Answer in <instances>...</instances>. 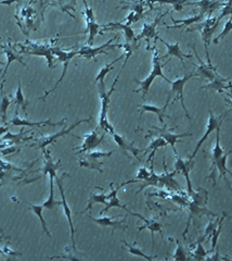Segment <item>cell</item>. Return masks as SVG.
Returning a JSON list of instances; mask_svg holds the SVG:
<instances>
[{"instance_id": "obj_2", "label": "cell", "mask_w": 232, "mask_h": 261, "mask_svg": "<svg viewBox=\"0 0 232 261\" xmlns=\"http://www.w3.org/2000/svg\"><path fill=\"white\" fill-rule=\"evenodd\" d=\"M152 51H153V58H152V70L150 72V74L144 78L143 81H139L137 80V78H135V82L137 84L140 85V88L135 90L136 93H138V91H142V98H145V96L148 95L149 90H150V87L152 83H153V81L155 80L156 77H162L164 81H166L167 83H171L170 80H168V78L164 75L163 73V68L164 65L166 63H162L161 62V57H160V54H158V50L156 49V47H153L152 48Z\"/></svg>"}, {"instance_id": "obj_31", "label": "cell", "mask_w": 232, "mask_h": 261, "mask_svg": "<svg viewBox=\"0 0 232 261\" xmlns=\"http://www.w3.org/2000/svg\"><path fill=\"white\" fill-rule=\"evenodd\" d=\"M169 102L166 101V103H165L164 107H156L154 106V104H140L139 106V113H140V116L145 113V112H151V113H155L157 116H158V120H160V122L162 124H164V117L167 116L166 114V109L168 107Z\"/></svg>"}, {"instance_id": "obj_25", "label": "cell", "mask_w": 232, "mask_h": 261, "mask_svg": "<svg viewBox=\"0 0 232 261\" xmlns=\"http://www.w3.org/2000/svg\"><path fill=\"white\" fill-rule=\"evenodd\" d=\"M44 156H45V161H44V167L39 170V171H42L44 176H47V175H52V176H57V171L62 168L61 165V160H58V161H54L52 159V157L50 155V150H44Z\"/></svg>"}, {"instance_id": "obj_34", "label": "cell", "mask_w": 232, "mask_h": 261, "mask_svg": "<svg viewBox=\"0 0 232 261\" xmlns=\"http://www.w3.org/2000/svg\"><path fill=\"white\" fill-rule=\"evenodd\" d=\"M55 176L50 175L49 176V183H50V187H49V197L47 198L43 206L45 209H48V210H57L58 206H62V201H58L55 199Z\"/></svg>"}, {"instance_id": "obj_3", "label": "cell", "mask_w": 232, "mask_h": 261, "mask_svg": "<svg viewBox=\"0 0 232 261\" xmlns=\"http://www.w3.org/2000/svg\"><path fill=\"white\" fill-rule=\"evenodd\" d=\"M220 17H207L205 18V20L203 22L196 23V25H192L190 28H188L187 32H194V31H198L200 34L202 36V41L204 43L205 46V52H206V59H210L209 58V54H208V46L211 43V37H213L214 33L217 29V26L219 25L220 23Z\"/></svg>"}, {"instance_id": "obj_23", "label": "cell", "mask_w": 232, "mask_h": 261, "mask_svg": "<svg viewBox=\"0 0 232 261\" xmlns=\"http://www.w3.org/2000/svg\"><path fill=\"white\" fill-rule=\"evenodd\" d=\"M156 39H158V41L162 42L165 46H166L167 48V54L163 56L161 59H165V58H168V57H176L179 59V61H180L183 65V68L185 69V64H184V60L185 59H191L192 58V55L190 54H184V52L180 49V44L179 43H174V44H170L166 41H164L163 38H161L160 36H157Z\"/></svg>"}, {"instance_id": "obj_16", "label": "cell", "mask_w": 232, "mask_h": 261, "mask_svg": "<svg viewBox=\"0 0 232 261\" xmlns=\"http://www.w3.org/2000/svg\"><path fill=\"white\" fill-rule=\"evenodd\" d=\"M166 15H168V11H166L165 13H162V15H158L156 17V19L152 23H144L143 26H142V31L140 33V35L137 36L138 41H140V39H142V38H144L145 41H147V44H148L147 49L148 50H150L151 39L152 38H156L158 36L157 32H156V28L158 26V24H160L161 20Z\"/></svg>"}, {"instance_id": "obj_10", "label": "cell", "mask_w": 232, "mask_h": 261, "mask_svg": "<svg viewBox=\"0 0 232 261\" xmlns=\"http://www.w3.org/2000/svg\"><path fill=\"white\" fill-rule=\"evenodd\" d=\"M154 130H151V132L145 136L148 139V137L152 136V135H157V136H161L162 139H164L166 141L167 145H170V147L173 148V152L175 155H177V150L175 148L176 143L178 142H182L180 139H183V137H187V136H192V133H183V134H175L171 132V130H174L175 127L168 129L166 127V125H164L163 127H156V126H152Z\"/></svg>"}, {"instance_id": "obj_38", "label": "cell", "mask_w": 232, "mask_h": 261, "mask_svg": "<svg viewBox=\"0 0 232 261\" xmlns=\"http://www.w3.org/2000/svg\"><path fill=\"white\" fill-rule=\"evenodd\" d=\"M148 3L150 9H153V5L155 3H160L162 5H170L175 11H182L183 5L188 3V0H145Z\"/></svg>"}, {"instance_id": "obj_22", "label": "cell", "mask_w": 232, "mask_h": 261, "mask_svg": "<svg viewBox=\"0 0 232 261\" xmlns=\"http://www.w3.org/2000/svg\"><path fill=\"white\" fill-rule=\"evenodd\" d=\"M123 186H124V183H122V184L119 185V186H117L116 188H113V183H111V184H110L111 192H110V194H108L107 205H105L103 210L100 211L101 215L104 214V213H107L111 208H121V209H124V210H126L127 212H129L130 214H132V211H130L127 207H126L125 205H123L122 202H121V200H119L118 197H117V193H118L119 189H121Z\"/></svg>"}, {"instance_id": "obj_19", "label": "cell", "mask_w": 232, "mask_h": 261, "mask_svg": "<svg viewBox=\"0 0 232 261\" xmlns=\"http://www.w3.org/2000/svg\"><path fill=\"white\" fill-rule=\"evenodd\" d=\"M88 218L97 223L99 226L101 227H111L112 228V234H114L116 230H126L127 225L125 224L126 217H123L122 220H116V217H100V218H94L91 215H88Z\"/></svg>"}, {"instance_id": "obj_4", "label": "cell", "mask_w": 232, "mask_h": 261, "mask_svg": "<svg viewBox=\"0 0 232 261\" xmlns=\"http://www.w3.org/2000/svg\"><path fill=\"white\" fill-rule=\"evenodd\" d=\"M58 39L51 41V44H43V43H32V42H26L23 44H18V46L21 47V51L19 54H26V55H34V56H41L45 57L48 61V67L49 68H55V65L52 64V60H54V54H52L51 48L54 46V43H56Z\"/></svg>"}, {"instance_id": "obj_54", "label": "cell", "mask_w": 232, "mask_h": 261, "mask_svg": "<svg viewBox=\"0 0 232 261\" xmlns=\"http://www.w3.org/2000/svg\"><path fill=\"white\" fill-rule=\"evenodd\" d=\"M18 150H20V149H18L17 147H12V146H9V147L3 148V149H2V153H3V155H4V156H7V155H10V154H13V153L18 152Z\"/></svg>"}, {"instance_id": "obj_42", "label": "cell", "mask_w": 232, "mask_h": 261, "mask_svg": "<svg viewBox=\"0 0 232 261\" xmlns=\"http://www.w3.org/2000/svg\"><path fill=\"white\" fill-rule=\"evenodd\" d=\"M13 103L17 104V109H18V110H19V107H22L23 112H24L25 114H28V113H26V109H28V101H26L25 97H24V95H23L21 81H19L18 89H17V91H16L15 98H13Z\"/></svg>"}, {"instance_id": "obj_56", "label": "cell", "mask_w": 232, "mask_h": 261, "mask_svg": "<svg viewBox=\"0 0 232 261\" xmlns=\"http://www.w3.org/2000/svg\"><path fill=\"white\" fill-rule=\"evenodd\" d=\"M9 130V126H6V127H4V126H0V136H2L3 134H5V133H7Z\"/></svg>"}, {"instance_id": "obj_52", "label": "cell", "mask_w": 232, "mask_h": 261, "mask_svg": "<svg viewBox=\"0 0 232 261\" xmlns=\"http://www.w3.org/2000/svg\"><path fill=\"white\" fill-rule=\"evenodd\" d=\"M230 31H232V18H231V19L229 20V21L226 23V25H224V30H223V32L221 33V34H220L219 36H218L217 38H215V39H214V43H215V44H217L218 42L220 41L221 38H223L224 36H226V35L228 34V33L230 32Z\"/></svg>"}, {"instance_id": "obj_55", "label": "cell", "mask_w": 232, "mask_h": 261, "mask_svg": "<svg viewBox=\"0 0 232 261\" xmlns=\"http://www.w3.org/2000/svg\"><path fill=\"white\" fill-rule=\"evenodd\" d=\"M17 2H20V0H2V2H0V5L10 6V5H12L13 3H17Z\"/></svg>"}, {"instance_id": "obj_51", "label": "cell", "mask_w": 232, "mask_h": 261, "mask_svg": "<svg viewBox=\"0 0 232 261\" xmlns=\"http://www.w3.org/2000/svg\"><path fill=\"white\" fill-rule=\"evenodd\" d=\"M29 132H20L19 134H12L8 130L7 134L5 136H3L2 141H12L13 143H17V142H21L23 140H26V141L33 140V139H31V137H24Z\"/></svg>"}, {"instance_id": "obj_49", "label": "cell", "mask_w": 232, "mask_h": 261, "mask_svg": "<svg viewBox=\"0 0 232 261\" xmlns=\"http://www.w3.org/2000/svg\"><path fill=\"white\" fill-rule=\"evenodd\" d=\"M219 220H220V218H217V217H216V219H210L209 220L208 224L206 225V228H205V231H204L203 239H207V238L210 239L211 235L214 234V232L216 231V228L218 226V223H219Z\"/></svg>"}, {"instance_id": "obj_28", "label": "cell", "mask_w": 232, "mask_h": 261, "mask_svg": "<svg viewBox=\"0 0 232 261\" xmlns=\"http://www.w3.org/2000/svg\"><path fill=\"white\" fill-rule=\"evenodd\" d=\"M2 47H3L4 52H5L6 56H7V63H6V67H5V70H4V73H3V76H2V77H3V80H5L7 72H8L9 67H10V64H11L13 61H19L20 63L23 64L25 68H28V65H26V64L23 62L22 57L20 56L19 54H17L16 47H12V46H11L10 44L3 45Z\"/></svg>"}, {"instance_id": "obj_26", "label": "cell", "mask_w": 232, "mask_h": 261, "mask_svg": "<svg viewBox=\"0 0 232 261\" xmlns=\"http://www.w3.org/2000/svg\"><path fill=\"white\" fill-rule=\"evenodd\" d=\"M201 88L218 91V93H223L226 89L232 88V82L231 80H229V78L222 77L220 74H218L213 81L203 85V86H201Z\"/></svg>"}, {"instance_id": "obj_47", "label": "cell", "mask_w": 232, "mask_h": 261, "mask_svg": "<svg viewBox=\"0 0 232 261\" xmlns=\"http://www.w3.org/2000/svg\"><path fill=\"white\" fill-rule=\"evenodd\" d=\"M152 168H153V163H152V166H151V169L149 170L148 169V167H141L140 169L138 170V172H137V178H136V180H131V181H127V182H125L124 184L126 185V184H129V183H134V182H139V181H141V182H143V181H145V180H148L150 176H151V172H152Z\"/></svg>"}, {"instance_id": "obj_60", "label": "cell", "mask_w": 232, "mask_h": 261, "mask_svg": "<svg viewBox=\"0 0 232 261\" xmlns=\"http://www.w3.org/2000/svg\"><path fill=\"white\" fill-rule=\"evenodd\" d=\"M57 2H59V3H60V4H62V3H63V2H64V0H57Z\"/></svg>"}, {"instance_id": "obj_43", "label": "cell", "mask_w": 232, "mask_h": 261, "mask_svg": "<svg viewBox=\"0 0 232 261\" xmlns=\"http://www.w3.org/2000/svg\"><path fill=\"white\" fill-rule=\"evenodd\" d=\"M107 199H108V195L101 193V194H91L89 200H88V205L86 207L85 210L83 211V213L87 212L88 210L94 207L96 204H102V205H107Z\"/></svg>"}, {"instance_id": "obj_6", "label": "cell", "mask_w": 232, "mask_h": 261, "mask_svg": "<svg viewBox=\"0 0 232 261\" xmlns=\"http://www.w3.org/2000/svg\"><path fill=\"white\" fill-rule=\"evenodd\" d=\"M229 111H230V110H229ZM229 111H227V112H224L223 114H221V115H219V116H216V115L213 113V111L208 110L209 117H208L206 130H205L204 135L201 137V140L197 142L196 146H195V148H194V150H193V153H192V155L190 156L189 161H190L191 163H193V160H194V158H195V156H196L197 152H198V150H200V148L202 147L204 142L208 139V136H209L211 133H213L214 130H216L217 127L221 126V124H222V122H223V120H224V117H226V115L229 113Z\"/></svg>"}, {"instance_id": "obj_32", "label": "cell", "mask_w": 232, "mask_h": 261, "mask_svg": "<svg viewBox=\"0 0 232 261\" xmlns=\"http://www.w3.org/2000/svg\"><path fill=\"white\" fill-rule=\"evenodd\" d=\"M132 215H136V217H139L142 221H144V225H142L141 227H139V231H142L143 228H148V230L151 232V235H152V248H153L154 247V233L158 232V233L162 234L163 224L160 223V222H157L156 220H147V219H144L142 215L138 214V213H135V212H132Z\"/></svg>"}, {"instance_id": "obj_30", "label": "cell", "mask_w": 232, "mask_h": 261, "mask_svg": "<svg viewBox=\"0 0 232 261\" xmlns=\"http://www.w3.org/2000/svg\"><path fill=\"white\" fill-rule=\"evenodd\" d=\"M205 17H206V16H205L204 13L198 11L197 15H195V16H193V17L187 18V19L176 20V19H174V18H170L171 21H173V22L175 23V25H174V26H167V25H166V28H167V29H177V28H187V29H188V28H190V26H192V25H194V24H196V23L202 22L203 20L205 19Z\"/></svg>"}, {"instance_id": "obj_14", "label": "cell", "mask_w": 232, "mask_h": 261, "mask_svg": "<svg viewBox=\"0 0 232 261\" xmlns=\"http://www.w3.org/2000/svg\"><path fill=\"white\" fill-rule=\"evenodd\" d=\"M91 119L90 117H88V119H84V120H78L77 122H75L73 125H71L69 128H63L62 130H60V132L54 134V135H49V136H43L41 137V139L37 140V143H36V146L39 148V149H43L45 150L46 148H47V146L51 145V144L56 143L60 137L62 136H65L70 134L73 129H74L76 126H78L79 124L83 123V122H89Z\"/></svg>"}, {"instance_id": "obj_7", "label": "cell", "mask_w": 232, "mask_h": 261, "mask_svg": "<svg viewBox=\"0 0 232 261\" xmlns=\"http://www.w3.org/2000/svg\"><path fill=\"white\" fill-rule=\"evenodd\" d=\"M66 176H69L68 173H63L61 175V178H59L57 175L55 180L57 182V185L59 187V191H60V195H61V201H62V208H63V211L66 219L69 221V224H70V231H71V241H72V249L79 252L76 248V243H75V227H74V223H73V218H72V210L71 208L68 204V200H66L65 197V194H64V187H63V179L66 178Z\"/></svg>"}, {"instance_id": "obj_33", "label": "cell", "mask_w": 232, "mask_h": 261, "mask_svg": "<svg viewBox=\"0 0 232 261\" xmlns=\"http://www.w3.org/2000/svg\"><path fill=\"white\" fill-rule=\"evenodd\" d=\"M6 80H3L2 84H0V117L2 121L6 122L7 120V111H8L9 107L13 103L12 97L7 96L4 91V84Z\"/></svg>"}, {"instance_id": "obj_1", "label": "cell", "mask_w": 232, "mask_h": 261, "mask_svg": "<svg viewBox=\"0 0 232 261\" xmlns=\"http://www.w3.org/2000/svg\"><path fill=\"white\" fill-rule=\"evenodd\" d=\"M118 78H119V74L115 77L113 84H112L110 90H108V91H107V89H105V82L104 81H99L97 83L98 91H99V97H100V100H101L100 119H99L98 128H101L103 132L109 133L110 135L113 134L115 132V129H114V126L112 125V124L109 121L108 113H109L111 97H112V94L114 93L115 86H116V84L118 82Z\"/></svg>"}, {"instance_id": "obj_59", "label": "cell", "mask_w": 232, "mask_h": 261, "mask_svg": "<svg viewBox=\"0 0 232 261\" xmlns=\"http://www.w3.org/2000/svg\"><path fill=\"white\" fill-rule=\"evenodd\" d=\"M232 252V251H231ZM221 259H232V256H226V257H221Z\"/></svg>"}, {"instance_id": "obj_41", "label": "cell", "mask_w": 232, "mask_h": 261, "mask_svg": "<svg viewBox=\"0 0 232 261\" xmlns=\"http://www.w3.org/2000/svg\"><path fill=\"white\" fill-rule=\"evenodd\" d=\"M116 47L118 48H123L124 49V55H125V61H124V64L122 69H124V67L126 65V63H127L128 59L130 58V56L134 54V51L136 49L139 48V44L138 42H132V43H128L126 42L125 44H115Z\"/></svg>"}, {"instance_id": "obj_62", "label": "cell", "mask_w": 232, "mask_h": 261, "mask_svg": "<svg viewBox=\"0 0 232 261\" xmlns=\"http://www.w3.org/2000/svg\"><path fill=\"white\" fill-rule=\"evenodd\" d=\"M0 253H4V250H3V249H0Z\"/></svg>"}, {"instance_id": "obj_27", "label": "cell", "mask_w": 232, "mask_h": 261, "mask_svg": "<svg viewBox=\"0 0 232 261\" xmlns=\"http://www.w3.org/2000/svg\"><path fill=\"white\" fill-rule=\"evenodd\" d=\"M187 6H196L198 8V11L204 13L205 16H211V12L214 10L220 8L224 4L220 0H201V2H196V3H187L185 4Z\"/></svg>"}, {"instance_id": "obj_17", "label": "cell", "mask_w": 232, "mask_h": 261, "mask_svg": "<svg viewBox=\"0 0 232 261\" xmlns=\"http://www.w3.org/2000/svg\"><path fill=\"white\" fill-rule=\"evenodd\" d=\"M175 171L177 173H181L183 175V178L185 179V182H187V186H188V196H190L193 194V187H192V183H191V179H190V170L193 167V163H191L189 161V159H182L180 157L177 155H175Z\"/></svg>"}, {"instance_id": "obj_21", "label": "cell", "mask_w": 232, "mask_h": 261, "mask_svg": "<svg viewBox=\"0 0 232 261\" xmlns=\"http://www.w3.org/2000/svg\"><path fill=\"white\" fill-rule=\"evenodd\" d=\"M66 121V117L61 121V122H51L50 120L46 121H39V122H33V121H28L23 120L19 117V110L16 109L15 117L10 121V125L12 126H31V127H39V126H45V125H50V126H57V125H64Z\"/></svg>"}, {"instance_id": "obj_12", "label": "cell", "mask_w": 232, "mask_h": 261, "mask_svg": "<svg viewBox=\"0 0 232 261\" xmlns=\"http://www.w3.org/2000/svg\"><path fill=\"white\" fill-rule=\"evenodd\" d=\"M232 153V149L229 150V152L224 153L220 158H218L215 161L210 162V173L209 175H207L205 180H211L213 181L214 186L216 185V171H218V174H219L220 178H224L226 176V173H229L232 176V172L227 168V160L229 155Z\"/></svg>"}, {"instance_id": "obj_5", "label": "cell", "mask_w": 232, "mask_h": 261, "mask_svg": "<svg viewBox=\"0 0 232 261\" xmlns=\"http://www.w3.org/2000/svg\"><path fill=\"white\" fill-rule=\"evenodd\" d=\"M193 76H196L195 73H185L184 76L182 77H178L176 78L175 81H171L170 85H171V89L169 90L168 96H167V102L170 101L171 98H174V100L171 102H175V101H180L181 103V107L184 111L185 116H188L190 119V114L188 112V109L185 108V104H184V97H183V89H184V85L187 84V82L192 78Z\"/></svg>"}, {"instance_id": "obj_37", "label": "cell", "mask_w": 232, "mask_h": 261, "mask_svg": "<svg viewBox=\"0 0 232 261\" xmlns=\"http://www.w3.org/2000/svg\"><path fill=\"white\" fill-rule=\"evenodd\" d=\"M86 24H87V28H86V32H88L87 45L92 46V44H94V41H95V37L101 33L102 26L100 24H98L96 20H91V21H86Z\"/></svg>"}, {"instance_id": "obj_46", "label": "cell", "mask_w": 232, "mask_h": 261, "mask_svg": "<svg viewBox=\"0 0 232 261\" xmlns=\"http://www.w3.org/2000/svg\"><path fill=\"white\" fill-rule=\"evenodd\" d=\"M224 218H226V212L222 213V217H220L219 223H218V226H217V228H216V231L214 232L213 235H211V237H210V240H211V248H210V250H209V253L214 251V249H215L217 244H218V238H219V235H220L221 230H222Z\"/></svg>"}, {"instance_id": "obj_64", "label": "cell", "mask_w": 232, "mask_h": 261, "mask_svg": "<svg viewBox=\"0 0 232 261\" xmlns=\"http://www.w3.org/2000/svg\"><path fill=\"white\" fill-rule=\"evenodd\" d=\"M3 238V236H0V239H2Z\"/></svg>"}, {"instance_id": "obj_57", "label": "cell", "mask_w": 232, "mask_h": 261, "mask_svg": "<svg viewBox=\"0 0 232 261\" xmlns=\"http://www.w3.org/2000/svg\"><path fill=\"white\" fill-rule=\"evenodd\" d=\"M224 181H226V183H227V186H228V188H229V191H230V193H231V195H232V187H231V185L229 184V181H228V179L226 178V176H224Z\"/></svg>"}, {"instance_id": "obj_15", "label": "cell", "mask_w": 232, "mask_h": 261, "mask_svg": "<svg viewBox=\"0 0 232 261\" xmlns=\"http://www.w3.org/2000/svg\"><path fill=\"white\" fill-rule=\"evenodd\" d=\"M193 50H194V52H195V56H196V58H197V60L200 61V63H198V65H195V68H196V73H195V75L196 76H200L202 80H207L208 82H210V81H213L214 78L219 74L217 72V69L214 67L213 64H211V61H210V59H206V62H204L202 59L198 57V55L196 54V51H195V47L193 46Z\"/></svg>"}, {"instance_id": "obj_61", "label": "cell", "mask_w": 232, "mask_h": 261, "mask_svg": "<svg viewBox=\"0 0 232 261\" xmlns=\"http://www.w3.org/2000/svg\"><path fill=\"white\" fill-rule=\"evenodd\" d=\"M4 184H5V183H4V182H2V183H0V187H2V186H4Z\"/></svg>"}, {"instance_id": "obj_8", "label": "cell", "mask_w": 232, "mask_h": 261, "mask_svg": "<svg viewBox=\"0 0 232 261\" xmlns=\"http://www.w3.org/2000/svg\"><path fill=\"white\" fill-rule=\"evenodd\" d=\"M114 152H88L85 153V155L82 157L81 159L78 160V163L81 167L84 168H88L91 170H97L100 173H103L102 170V166L103 162L101 161L102 158H109L112 155H113Z\"/></svg>"}, {"instance_id": "obj_24", "label": "cell", "mask_w": 232, "mask_h": 261, "mask_svg": "<svg viewBox=\"0 0 232 261\" xmlns=\"http://www.w3.org/2000/svg\"><path fill=\"white\" fill-rule=\"evenodd\" d=\"M111 136H112V139H113V141L117 144V146L121 148L126 155L129 156L128 153H130L132 156L136 157L138 160H141L140 158H139V153L143 152V150L140 149V148H137L135 146L134 142H128L127 140L125 139V137L121 136V135L115 133V132L113 134H111Z\"/></svg>"}, {"instance_id": "obj_18", "label": "cell", "mask_w": 232, "mask_h": 261, "mask_svg": "<svg viewBox=\"0 0 232 261\" xmlns=\"http://www.w3.org/2000/svg\"><path fill=\"white\" fill-rule=\"evenodd\" d=\"M188 207H189V220L187 222V227L183 232V236H185V234L189 231V226L191 224V222L195 218H201L203 215H207V217H216V213L209 211L208 209L206 208V206H202L198 205L196 202L192 201L190 199V201H188Z\"/></svg>"}, {"instance_id": "obj_44", "label": "cell", "mask_w": 232, "mask_h": 261, "mask_svg": "<svg viewBox=\"0 0 232 261\" xmlns=\"http://www.w3.org/2000/svg\"><path fill=\"white\" fill-rule=\"evenodd\" d=\"M124 57H125V55L123 54L121 57H118L117 59H115V60H113V61H112L111 63L105 64L102 69H100V71H99L98 75L96 76V83H98L99 81H104L105 76H107V75L110 73V71H111V70H113L114 64H115L117 61L122 60V59H123Z\"/></svg>"}, {"instance_id": "obj_39", "label": "cell", "mask_w": 232, "mask_h": 261, "mask_svg": "<svg viewBox=\"0 0 232 261\" xmlns=\"http://www.w3.org/2000/svg\"><path fill=\"white\" fill-rule=\"evenodd\" d=\"M26 204L29 205L31 210L35 213V215H37L39 221H41V223H42V225H43L44 232H45L46 234H47L49 237H51V233H50V231L48 230L47 222H46V220L44 219V214H43L44 209H45L44 206H43V205H33V204H31V202H26Z\"/></svg>"}, {"instance_id": "obj_13", "label": "cell", "mask_w": 232, "mask_h": 261, "mask_svg": "<svg viewBox=\"0 0 232 261\" xmlns=\"http://www.w3.org/2000/svg\"><path fill=\"white\" fill-rule=\"evenodd\" d=\"M117 38V36H114L112 39H110L109 42H107L105 44L99 46V47H92V46L86 45L83 46V47L78 50V56L87 59V60H94L95 62H97V56L100 54H104L108 55V52L105 51L108 47H116L115 45H111V43H113L115 39Z\"/></svg>"}, {"instance_id": "obj_20", "label": "cell", "mask_w": 232, "mask_h": 261, "mask_svg": "<svg viewBox=\"0 0 232 261\" xmlns=\"http://www.w3.org/2000/svg\"><path fill=\"white\" fill-rule=\"evenodd\" d=\"M164 170H165V173L158 175V187H166L167 189H169V191H173V192H182L180 184L175 180V174L177 172L174 171L169 173L167 171L165 158H164Z\"/></svg>"}, {"instance_id": "obj_48", "label": "cell", "mask_w": 232, "mask_h": 261, "mask_svg": "<svg viewBox=\"0 0 232 261\" xmlns=\"http://www.w3.org/2000/svg\"><path fill=\"white\" fill-rule=\"evenodd\" d=\"M202 240H203V239L198 240L197 243H196V245H195L194 249L190 252L192 258H194V259H196V260H204L205 258H206L207 253H209V252H207L206 250L204 249L203 244H202Z\"/></svg>"}, {"instance_id": "obj_40", "label": "cell", "mask_w": 232, "mask_h": 261, "mask_svg": "<svg viewBox=\"0 0 232 261\" xmlns=\"http://www.w3.org/2000/svg\"><path fill=\"white\" fill-rule=\"evenodd\" d=\"M223 154H224V150L220 145V126H219L216 128V142H215V145L213 146V149H211L210 162L220 158Z\"/></svg>"}, {"instance_id": "obj_9", "label": "cell", "mask_w": 232, "mask_h": 261, "mask_svg": "<svg viewBox=\"0 0 232 261\" xmlns=\"http://www.w3.org/2000/svg\"><path fill=\"white\" fill-rule=\"evenodd\" d=\"M51 51H52V54H54V56H56L57 58H58V60H60L61 62H63V72H62V75H61V77L59 78V81L56 83V85H55V87L52 88V89H50V90H48V91H46V94H45V96L44 97H42L41 99L42 100H44V99H46V97H47L49 94H51V93H54V91L58 88V86H59V84L61 83L62 81H63V78H64V76L66 75V72H68V68H69V64H70V61L72 60L73 58H74L75 56H77L78 55V50H71V51H64V50H61V48L60 47H58V46H56V45H54L52 46V48H51Z\"/></svg>"}, {"instance_id": "obj_58", "label": "cell", "mask_w": 232, "mask_h": 261, "mask_svg": "<svg viewBox=\"0 0 232 261\" xmlns=\"http://www.w3.org/2000/svg\"><path fill=\"white\" fill-rule=\"evenodd\" d=\"M230 96V99H228V98H226V101L230 104V107H231V109H232V97H231V95H229Z\"/></svg>"}, {"instance_id": "obj_50", "label": "cell", "mask_w": 232, "mask_h": 261, "mask_svg": "<svg viewBox=\"0 0 232 261\" xmlns=\"http://www.w3.org/2000/svg\"><path fill=\"white\" fill-rule=\"evenodd\" d=\"M176 243H177V247H176V249H175L173 259L174 260H179V261L188 260L189 256L187 254V250L184 249V247L182 246V244L179 240H176Z\"/></svg>"}, {"instance_id": "obj_53", "label": "cell", "mask_w": 232, "mask_h": 261, "mask_svg": "<svg viewBox=\"0 0 232 261\" xmlns=\"http://www.w3.org/2000/svg\"><path fill=\"white\" fill-rule=\"evenodd\" d=\"M3 250H4V253L9 254V256H21V254H22L21 252H18V251L12 250L9 246H5V247L3 248Z\"/></svg>"}, {"instance_id": "obj_29", "label": "cell", "mask_w": 232, "mask_h": 261, "mask_svg": "<svg viewBox=\"0 0 232 261\" xmlns=\"http://www.w3.org/2000/svg\"><path fill=\"white\" fill-rule=\"evenodd\" d=\"M112 30H122L125 38H126V42L128 43H132V42H139L137 39V36L135 34L134 30L130 25H127L125 23H109L107 25L103 26V31H112Z\"/></svg>"}, {"instance_id": "obj_45", "label": "cell", "mask_w": 232, "mask_h": 261, "mask_svg": "<svg viewBox=\"0 0 232 261\" xmlns=\"http://www.w3.org/2000/svg\"><path fill=\"white\" fill-rule=\"evenodd\" d=\"M123 243H124V245L126 246V248H127V249H128V252L131 253V254H134V256L141 257V258L147 259V260H149V261H151V260H153L154 258H156V256H148V254L144 253V252L140 249V248H138V247H136V246H134V245H131V244L127 243V241H126V240H123Z\"/></svg>"}, {"instance_id": "obj_36", "label": "cell", "mask_w": 232, "mask_h": 261, "mask_svg": "<svg viewBox=\"0 0 232 261\" xmlns=\"http://www.w3.org/2000/svg\"><path fill=\"white\" fill-rule=\"evenodd\" d=\"M123 4H125L126 6L122 7V9H130L131 11H135L136 13H139V15H141L143 17L145 15V11H147V8L149 7L148 3L145 2V0H130V3H123Z\"/></svg>"}, {"instance_id": "obj_63", "label": "cell", "mask_w": 232, "mask_h": 261, "mask_svg": "<svg viewBox=\"0 0 232 261\" xmlns=\"http://www.w3.org/2000/svg\"><path fill=\"white\" fill-rule=\"evenodd\" d=\"M4 64V62H2V61H0V65H3Z\"/></svg>"}, {"instance_id": "obj_35", "label": "cell", "mask_w": 232, "mask_h": 261, "mask_svg": "<svg viewBox=\"0 0 232 261\" xmlns=\"http://www.w3.org/2000/svg\"><path fill=\"white\" fill-rule=\"evenodd\" d=\"M166 146H167L166 141H165L164 139H162L161 136H157V137H155V139L152 140V142H151V144L149 145V147H148L147 149H145V150H143L144 154H148L149 152H151V153H150V156H149V158H148V160H147V165H149L150 161H152V160L154 159V155H155L156 150H157L158 148L166 147Z\"/></svg>"}, {"instance_id": "obj_11", "label": "cell", "mask_w": 232, "mask_h": 261, "mask_svg": "<svg viewBox=\"0 0 232 261\" xmlns=\"http://www.w3.org/2000/svg\"><path fill=\"white\" fill-rule=\"evenodd\" d=\"M105 134H107L105 132H102L100 134L98 129L92 130V132L88 134H85L82 137L83 144L79 147L74 148V150H77V154H85V153L91 152V150H94L99 145H101L102 142L104 141Z\"/></svg>"}]
</instances>
